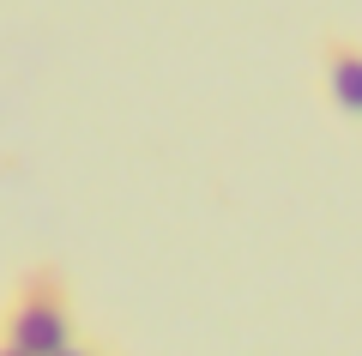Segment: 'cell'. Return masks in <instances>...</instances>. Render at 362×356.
Segmentation results:
<instances>
[{"label":"cell","instance_id":"1","mask_svg":"<svg viewBox=\"0 0 362 356\" xmlns=\"http://www.w3.org/2000/svg\"><path fill=\"white\" fill-rule=\"evenodd\" d=\"M0 338L13 344V350H25V356H54V350H66V344L78 338L73 290H66L61 272L37 266V272L18 278V290L0 308Z\"/></svg>","mask_w":362,"mask_h":356},{"label":"cell","instance_id":"2","mask_svg":"<svg viewBox=\"0 0 362 356\" xmlns=\"http://www.w3.org/2000/svg\"><path fill=\"white\" fill-rule=\"evenodd\" d=\"M326 97L338 103V115L362 121V42L350 37L326 42Z\"/></svg>","mask_w":362,"mask_h":356},{"label":"cell","instance_id":"3","mask_svg":"<svg viewBox=\"0 0 362 356\" xmlns=\"http://www.w3.org/2000/svg\"><path fill=\"white\" fill-rule=\"evenodd\" d=\"M0 356H25V350H13V344H6V338H0Z\"/></svg>","mask_w":362,"mask_h":356}]
</instances>
